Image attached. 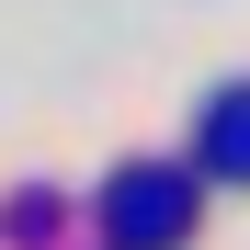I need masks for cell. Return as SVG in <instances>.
<instances>
[{
	"mask_svg": "<svg viewBox=\"0 0 250 250\" xmlns=\"http://www.w3.org/2000/svg\"><path fill=\"white\" fill-rule=\"evenodd\" d=\"M91 216H103V250H182L193 239V171L182 159H125Z\"/></svg>",
	"mask_w": 250,
	"mask_h": 250,
	"instance_id": "obj_1",
	"label": "cell"
},
{
	"mask_svg": "<svg viewBox=\"0 0 250 250\" xmlns=\"http://www.w3.org/2000/svg\"><path fill=\"white\" fill-rule=\"evenodd\" d=\"M193 171L205 182H250V80H216L193 103Z\"/></svg>",
	"mask_w": 250,
	"mask_h": 250,
	"instance_id": "obj_2",
	"label": "cell"
},
{
	"mask_svg": "<svg viewBox=\"0 0 250 250\" xmlns=\"http://www.w3.org/2000/svg\"><path fill=\"white\" fill-rule=\"evenodd\" d=\"M0 216H12L0 239H57V193H12V205H0Z\"/></svg>",
	"mask_w": 250,
	"mask_h": 250,
	"instance_id": "obj_3",
	"label": "cell"
}]
</instances>
